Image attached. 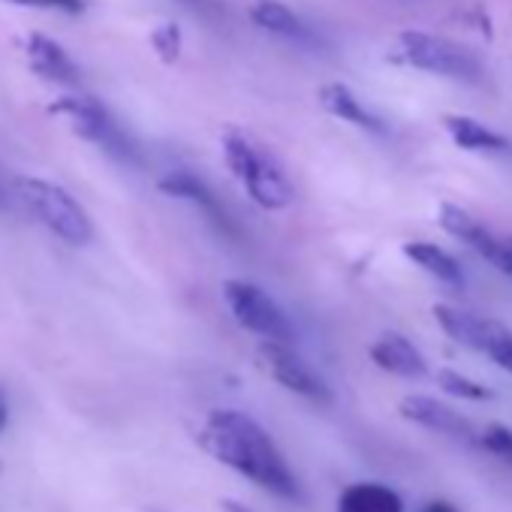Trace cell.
I'll return each instance as SVG.
<instances>
[{
  "label": "cell",
  "instance_id": "484cf974",
  "mask_svg": "<svg viewBox=\"0 0 512 512\" xmlns=\"http://www.w3.org/2000/svg\"><path fill=\"white\" fill-rule=\"evenodd\" d=\"M223 512H253V509H247L244 503H235V500H226V503H223Z\"/></svg>",
  "mask_w": 512,
  "mask_h": 512
},
{
  "label": "cell",
  "instance_id": "277c9868",
  "mask_svg": "<svg viewBox=\"0 0 512 512\" xmlns=\"http://www.w3.org/2000/svg\"><path fill=\"white\" fill-rule=\"evenodd\" d=\"M395 58L413 70L422 73H434V76H446V79H464V82H476L482 76L479 61L461 49L458 43L446 40V37H434V34H422V31H404L395 40Z\"/></svg>",
  "mask_w": 512,
  "mask_h": 512
},
{
  "label": "cell",
  "instance_id": "7402d4cb",
  "mask_svg": "<svg viewBox=\"0 0 512 512\" xmlns=\"http://www.w3.org/2000/svg\"><path fill=\"white\" fill-rule=\"evenodd\" d=\"M485 260H488L497 272L512 275V235H497L494 244H491L488 253H485Z\"/></svg>",
  "mask_w": 512,
  "mask_h": 512
},
{
  "label": "cell",
  "instance_id": "d4e9b609",
  "mask_svg": "<svg viewBox=\"0 0 512 512\" xmlns=\"http://www.w3.org/2000/svg\"><path fill=\"white\" fill-rule=\"evenodd\" d=\"M7 419H10V407H7V398H4V392H0V431H4Z\"/></svg>",
  "mask_w": 512,
  "mask_h": 512
},
{
  "label": "cell",
  "instance_id": "7a4b0ae2",
  "mask_svg": "<svg viewBox=\"0 0 512 512\" xmlns=\"http://www.w3.org/2000/svg\"><path fill=\"white\" fill-rule=\"evenodd\" d=\"M223 157L235 181L247 190V196L266 208V211H281L293 202V184L278 163V157L256 142L250 133L229 127L223 133Z\"/></svg>",
  "mask_w": 512,
  "mask_h": 512
},
{
  "label": "cell",
  "instance_id": "8992f818",
  "mask_svg": "<svg viewBox=\"0 0 512 512\" xmlns=\"http://www.w3.org/2000/svg\"><path fill=\"white\" fill-rule=\"evenodd\" d=\"M226 308L232 311L235 323L247 332L269 338V341H293V323L281 311V305L250 281H226L223 284Z\"/></svg>",
  "mask_w": 512,
  "mask_h": 512
},
{
  "label": "cell",
  "instance_id": "f1b7e54d",
  "mask_svg": "<svg viewBox=\"0 0 512 512\" xmlns=\"http://www.w3.org/2000/svg\"><path fill=\"white\" fill-rule=\"evenodd\" d=\"M151 512H157V509H151Z\"/></svg>",
  "mask_w": 512,
  "mask_h": 512
},
{
  "label": "cell",
  "instance_id": "2e32d148",
  "mask_svg": "<svg viewBox=\"0 0 512 512\" xmlns=\"http://www.w3.org/2000/svg\"><path fill=\"white\" fill-rule=\"evenodd\" d=\"M443 127L452 136V142L458 148H464V151H488V154H497V151H506L509 148L506 136H500L497 130L485 127L482 121H476L470 115H446L443 118Z\"/></svg>",
  "mask_w": 512,
  "mask_h": 512
},
{
  "label": "cell",
  "instance_id": "cb8c5ba5",
  "mask_svg": "<svg viewBox=\"0 0 512 512\" xmlns=\"http://www.w3.org/2000/svg\"><path fill=\"white\" fill-rule=\"evenodd\" d=\"M419 512H461L458 506H452L449 500H431V503H425Z\"/></svg>",
  "mask_w": 512,
  "mask_h": 512
},
{
  "label": "cell",
  "instance_id": "4fadbf2b",
  "mask_svg": "<svg viewBox=\"0 0 512 512\" xmlns=\"http://www.w3.org/2000/svg\"><path fill=\"white\" fill-rule=\"evenodd\" d=\"M28 61L31 70L49 82H61V85H76L79 82V67L76 61L49 37L31 34L28 37Z\"/></svg>",
  "mask_w": 512,
  "mask_h": 512
},
{
  "label": "cell",
  "instance_id": "8fae6325",
  "mask_svg": "<svg viewBox=\"0 0 512 512\" xmlns=\"http://www.w3.org/2000/svg\"><path fill=\"white\" fill-rule=\"evenodd\" d=\"M371 362L389 374H398V377H425L428 374L422 353L398 332H383L371 344Z\"/></svg>",
  "mask_w": 512,
  "mask_h": 512
},
{
  "label": "cell",
  "instance_id": "d6986e66",
  "mask_svg": "<svg viewBox=\"0 0 512 512\" xmlns=\"http://www.w3.org/2000/svg\"><path fill=\"white\" fill-rule=\"evenodd\" d=\"M434 380H437V386L443 392H449V395H455L461 401H488L494 395L488 386H482V383H476V380H470V377H464V374H458L452 368H440Z\"/></svg>",
  "mask_w": 512,
  "mask_h": 512
},
{
  "label": "cell",
  "instance_id": "6da1fadb",
  "mask_svg": "<svg viewBox=\"0 0 512 512\" xmlns=\"http://www.w3.org/2000/svg\"><path fill=\"white\" fill-rule=\"evenodd\" d=\"M199 443L214 461L260 485L263 491H272L284 500L302 497V485L290 461L253 416L241 410H211L199 431Z\"/></svg>",
  "mask_w": 512,
  "mask_h": 512
},
{
  "label": "cell",
  "instance_id": "5b68a950",
  "mask_svg": "<svg viewBox=\"0 0 512 512\" xmlns=\"http://www.w3.org/2000/svg\"><path fill=\"white\" fill-rule=\"evenodd\" d=\"M434 320L452 341H458L461 347H473L476 353L488 356L494 365L512 374V332L503 323L452 305H434Z\"/></svg>",
  "mask_w": 512,
  "mask_h": 512
},
{
  "label": "cell",
  "instance_id": "7c38bea8",
  "mask_svg": "<svg viewBox=\"0 0 512 512\" xmlns=\"http://www.w3.org/2000/svg\"><path fill=\"white\" fill-rule=\"evenodd\" d=\"M320 106L329 115H335V118H341V121H347V124H353L359 130H368V133H383L386 130L383 121L344 82H326L320 88Z\"/></svg>",
  "mask_w": 512,
  "mask_h": 512
},
{
  "label": "cell",
  "instance_id": "5bb4252c",
  "mask_svg": "<svg viewBox=\"0 0 512 512\" xmlns=\"http://www.w3.org/2000/svg\"><path fill=\"white\" fill-rule=\"evenodd\" d=\"M250 19L269 34H278L293 43H314L311 28L281 0H253L250 4Z\"/></svg>",
  "mask_w": 512,
  "mask_h": 512
},
{
  "label": "cell",
  "instance_id": "30bf717a",
  "mask_svg": "<svg viewBox=\"0 0 512 512\" xmlns=\"http://www.w3.org/2000/svg\"><path fill=\"white\" fill-rule=\"evenodd\" d=\"M160 190H163V193H169V196H175V199H187V202L199 205V208L208 214V220H211L220 232L235 235V223H232V217L226 214V208L220 205V199L208 190V184H205L202 178H196L193 172L178 169V172L166 175V178L160 181Z\"/></svg>",
  "mask_w": 512,
  "mask_h": 512
},
{
  "label": "cell",
  "instance_id": "9a60e30c",
  "mask_svg": "<svg viewBox=\"0 0 512 512\" xmlns=\"http://www.w3.org/2000/svg\"><path fill=\"white\" fill-rule=\"evenodd\" d=\"M338 512H404V500L383 482H353L341 491Z\"/></svg>",
  "mask_w": 512,
  "mask_h": 512
},
{
  "label": "cell",
  "instance_id": "52a82bcc",
  "mask_svg": "<svg viewBox=\"0 0 512 512\" xmlns=\"http://www.w3.org/2000/svg\"><path fill=\"white\" fill-rule=\"evenodd\" d=\"M52 112L64 115L82 139L100 145L103 151H109L112 157H118L124 163H136L133 142L127 139V133L118 127V121L106 112V106L100 100H94V97H61L52 103Z\"/></svg>",
  "mask_w": 512,
  "mask_h": 512
},
{
  "label": "cell",
  "instance_id": "ba28073f",
  "mask_svg": "<svg viewBox=\"0 0 512 512\" xmlns=\"http://www.w3.org/2000/svg\"><path fill=\"white\" fill-rule=\"evenodd\" d=\"M260 362L272 374V380L281 383L284 389H290L293 395H302V398L317 401V404H329L332 401V389L326 386V380L290 347V341H269V338H263Z\"/></svg>",
  "mask_w": 512,
  "mask_h": 512
},
{
  "label": "cell",
  "instance_id": "4316f807",
  "mask_svg": "<svg viewBox=\"0 0 512 512\" xmlns=\"http://www.w3.org/2000/svg\"><path fill=\"white\" fill-rule=\"evenodd\" d=\"M184 4H187V7H193V10H196V7H199V10H205V7H208L205 0H184Z\"/></svg>",
  "mask_w": 512,
  "mask_h": 512
},
{
  "label": "cell",
  "instance_id": "83f0119b",
  "mask_svg": "<svg viewBox=\"0 0 512 512\" xmlns=\"http://www.w3.org/2000/svg\"><path fill=\"white\" fill-rule=\"evenodd\" d=\"M7 205V196H4V190H0V208H4Z\"/></svg>",
  "mask_w": 512,
  "mask_h": 512
},
{
  "label": "cell",
  "instance_id": "e0dca14e",
  "mask_svg": "<svg viewBox=\"0 0 512 512\" xmlns=\"http://www.w3.org/2000/svg\"><path fill=\"white\" fill-rule=\"evenodd\" d=\"M404 256H407V260H413L422 272L437 278L440 284H449V287L464 284V275H461V266L455 263V256L446 253L443 247L431 244V241H407Z\"/></svg>",
  "mask_w": 512,
  "mask_h": 512
},
{
  "label": "cell",
  "instance_id": "ac0fdd59",
  "mask_svg": "<svg viewBox=\"0 0 512 512\" xmlns=\"http://www.w3.org/2000/svg\"><path fill=\"white\" fill-rule=\"evenodd\" d=\"M440 226H443L452 238L470 244L479 256H485L488 247H491L494 238H497L482 220H476L467 208L452 205V202H443V205H440Z\"/></svg>",
  "mask_w": 512,
  "mask_h": 512
},
{
  "label": "cell",
  "instance_id": "ffe728a7",
  "mask_svg": "<svg viewBox=\"0 0 512 512\" xmlns=\"http://www.w3.org/2000/svg\"><path fill=\"white\" fill-rule=\"evenodd\" d=\"M479 446L494 455L497 461H503L506 467H512V428L500 425V422H491L479 431Z\"/></svg>",
  "mask_w": 512,
  "mask_h": 512
},
{
  "label": "cell",
  "instance_id": "44dd1931",
  "mask_svg": "<svg viewBox=\"0 0 512 512\" xmlns=\"http://www.w3.org/2000/svg\"><path fill=\"white\" fill-rule=\"evenodd\" d=\"M181 28L175 25V22H163V25H157L154 31H151V46H154V52L160 55V61L163 64H175L178 61V55H181Z\"/></svg>",
  "mask_w": 512,
  "mask_h": 512
},
{
  "label": "cell",
  "instance_id": "9c48e42d",
  "mask_svg": "<svg viewBox=\"0 0 512 512\" xmlns=\"http://www.w3.org/2000/svg\"><path fill=\"white\" fill-rule=\"evenodd\" d=\"M401 416L428 428V431H437L443 437H452L458 443H476L479 446V431L470 425V419H464L461 413H455L452 407L434 401V398H425V395H407L401 401Z\"/></svg>",
  "mask_w": 512,
  "mask_h": 512
},
{
  "label": "cell",
  "instance_id": "603a6c76",
  "mask_svg": "<svg viewBox=\"0 0 512 512\" xmlns=\"http://www.w3.org/2000/svg\"><path fill=\"white\" fill-rule=\"evenodd\" d=\"M7 4L34 7V10H58V13H82L85 0H7Z\"/></svg>",
  "mask_w": 512,
  "mask_h": 512
},
{
  "label": "cell",
  "instance_id": "3957f363",
  "mask_svg": "<svg viewBox=\"0 0 512 512\" xmlns=\"http://www.w3.org/2000/svg\"><path fill=\"white\" fill-rule=\"evenodd\" d=\"M16 196L61 241H67V244H88L91 241L94 229H91L85 208L58 184L40 181V178H16Z\"/></svg>",
  "mask_w": 512,
  "mask_h": 512
}]
</instances>
